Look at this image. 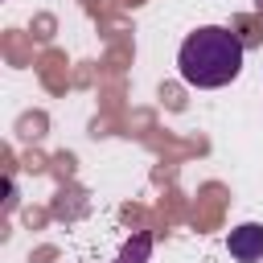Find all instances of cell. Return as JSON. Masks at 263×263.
I'll list each match as a JSON object with an SVG mask.
<instances>
[{"instance_id":"2","label":"cell","mask_w":263,"mask_h":263,"mask_svg":"<svg viewBox=\"0 0 263 263\" xmlns=\"http://www.w3.org/2000/svg\"><path fill=\"white\" fill-rule=\"evenodd\" d=\"M226 251H230L238 263H259V259H263V226H259V222L234 226L230 238H226Z\"/></svg>"},{"instance_id":"1","label":"cell","mask_w":263,"mask_h":263,"mask_svg":"<svg viewBox=\"0 0 263 263\" xmlns=\"http://www.w3.org/2000/svg\"><path fill=\"white\" fill-rule=\"evenodd\" d=\"M177 70L197 90L226 86V82H234L242 74V41L222 25H201L181 41Z\"/></svg>"},{"instance_id":"3","label":"cell","mask_w":263,"mask_h":263,"mask_svg":"<svg viewBox=\"0 0 263 263\" xmlns=\"http://www.w3.org/2000/svg\"><path fill=\"white\" fill-rule=\"evenodd\" d=\"M148 251H152V238H148V234H136V238L123 247L119 263H144V259H148Z\"/></svg>"}]
</instances>
